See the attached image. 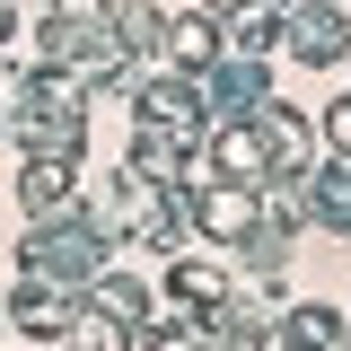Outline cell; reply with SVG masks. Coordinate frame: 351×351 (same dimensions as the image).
I'll return each instance as SVG.
<instances>
[{
  "label": "cell",
  "mask_w": 351,
  "mask_h": 351,
  "mask_svg": "<svg viewBox=\"0 0 351 351\" xmlns=\"http://www.w3.org/2000/svg\"><path fill=\"white\" fill-rule=\"evenodd\" d=\"M18 193H27V211H62L71 202V158H27V176H18Z\"/></svg>",
  "instance_id": "obj_2"
},
{
  "label": "cell",
  "mask_w": 351,
  "mask_h": 351,
  "mask_svg": "<svg viewBox=\"0 0 351 351\" xmlns=\"http://www.w3.org/2000/svg\"><path fill=\"white\" fill-rule=\"evenodd\" d=\"M351 334H343V316L334 307H299L290 316V351H343Z\"/></svg>",
  "instance_id": "obj_4"
},
{
  "label": "cell",
  "mask_w": 351,
  "mask_h": 351,
  "mask_svg": "<svg viewBox=\"0 0 351 351\" xmlns=\"http://www.w3.org/2000/svg\"><path fill=\"white\" fill-rule=\"evenodd\" d=\"M9 307H18V325H27V334H71V307H62V290H36V281H27Z\"/></svg>",
  "instance_id": "obj_3"
},
{
  "label": "cell",
  "mask_w": 351,
  "mask_h": 351,
  "mask_svg": "<svg viewBox=\"0 0 351 351\" xmlns=\"http://www.w3.org/2000/svg\"><path fill=\"white\" fill-rule=\"evenodd\" d=\"M167 290H176V299H193V307H219V299H228V281H219L211 263H176Z\"/></svg>",
  "instance_id": "obj_6"
},
{
  "label": "cell",
  "mask_w": 351,
  "mask_h": 351,
  "mask_svg": "<svg viewBox=\"0 0 351 351\" xmlns=\"http://www.w3.org/2000/svg\"><path fill=\"white\" fill-rule=\"evenodd\" d=\"M281 36H290V53H299V62H316V71H325V62H343V53H351V18L307 0V9H290V27H281Z\"/></svg>",
  "instance_id": "obj_1"
},
{
  "label": "cell",
  "mask_w": 351,
  "mask_h": 351,
  "mask_svg": "<svg viewBox=\"0 0 351 351\" xmlns=\"http://www.w3.org/2000/svg\"><path fill=\"white\" fill-rule=\"evenodd\" d=\"M211 9H246V0H211Z\"/></svg>",
  "instance_id": "obj_7"
},
{
  "label": "cell",
  "mask_w": 351,
  "mask_h": 351,
  "mask_svg": "<svg viewBox=\"0 0 351 351\" xmlns=\"http://www.w3.org/2000/svg\"><path fill=\"white\" fill-rule=\"evenodd\" d=\"M71 351H132V325L106 316V307L97 316H71Z\"/></svg>",
  "instance_id": "obj_5"
}]
</instances>
